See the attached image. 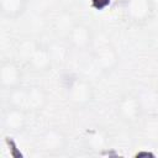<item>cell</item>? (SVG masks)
I'll use <instances>...</instances> for the list:
<instances>
[{"label":"cell","mask_w":158,"mask_h":158,"mask_svg":"<svg viewBox=\"0 0 158 158\" xmlns=\"http://www.w3.org/2000/svg\"><path fill=\"white\" fill-rule=\"evenodd\" d=\"M26 57H27L30 64L36 70H46L52 60L49 51L47 48L38 47V46H31Z\"/></svg>","instance_id":"5b68a950"},{"label":"cell","mask_w":158,"mask_h":158,"mask_svg":"<svg viewBox=\"0 0 158 158\" xmlns=\"http://www.w3.org/2000/svg\"><path fill=\"white\" fill-rule=\"evenodd\" d=\"M68 98L72 102L77 105L86 104L91 98V88L90 85L80 79H75L68 89Z\"/></svg>","instance_id":"277c9868"},{"label":"cell","mask_w":158,"mask_h":158,"mask_svg":"<svg viewBox=\"0 0 158 158\" xmlns=\"http://www.w3.org/2000/svg\"><path fill=\"white\" fill-rule=\"evenodd\" d=\"M63 136L60 132H58L57 130H48L43 137H42V143H43V147L46 149H49V151H54V149H58L59 147H62L63 144Z\"/></svg>","instance_id":"30bf717a"},{"label":"cell","mask_w":158,"mask_h":158,"mask_svg":"<svg viewBox=\"0 0 158 158\" xmlns=\"http://www.w3.org/2000/svg\"><path fill=\"white\" fill-rule=\"evenodd\" d=\"M152 10V0H123L122 2L123 16L133 23L146 22L151 16Z\"/></svg>","instance_id":"6da1fadb"},{"label":"cell","mask_w":158,"mask_h":158,"mask_svg":"<svg viewBox=\"0 0 158 158\" xmlns=\"http://www.w3.org/2000/svg\"><path fill=\"white\" fill-rule=\"evenodd\" d=\"M139 110H141V105L139 101L135 98V96H126L123 98L118 106H117V112L118 115L127 121H133L137 118V116L139 115Z\"/></svg>","instance_id":"52a82bcc"},{"label":"cell","mask_w":158,"mask_h":158,"mask_svg":"<svg viewBox=\"0 0 158 158\" xmlns=\"http://www.w3.org/2000/svg\"><path fill=\"white\" fill-rule=\"evenodd\" d=\"M27 6V0H0V11L4 17L17 19Z\"/></svg>","instance_id":"ba28073f"},{"label":"cell","mask_w":158,"mask_h":158,"mask_svg":"<svg viewBox=\"0 0 158 158\" xmlns=\"http://www.w3.org/2000/svg\"><path fill=\"white\" fill-rule=\"evenodd\" d=\"M21 69L17 63L11 60H5L0 67V84L2 88L12 90L20 86L21 83Z\"/></svg>","instance_id":"7a4b0ae2"},{"label":"cell","mask_w":158,"mask_h":158,"mask_svg":"<svg viewBox=\"0 0 158 158\" xmlns=\"http://www.w3.org/2000/svg\"><path fill=\"white\" fill-rule=\"evenodd\" d=\"M46 102V95L43 90L38 86H32L26 89V101H25V110L30 109L32 111L40 110Z\"/></svg>","instance_id":"9c48e42d"},{"label":"cell","mask_w":158,"mask_h":158,"mask_svg":"<svg viewBox=\"0 0 158 158\" xmlns=\"http://www.w3.org/2000/svg\"><path fill=\"white\" fill-rule=\"evenodd\" d=\"M68 38H69V43L74 48L83 49L90 44V41H91L90 30L86 26L78 23V25L73 26L72 30L69 31Z\"/></svg>","instance_id":"8992f818"},{"label":"cell","mask_w":158,"mask_h":158,"mask_svg":"<svg viewBox=\"0 0 158 158\" xmlns=\"http://www.w3.org/2000/svg\"><path fill=\"white\" fill-rule=\"evenodd\" d=\"M2 123L10 131H21L26 123V110L17 106H10L2 115Z\"/></svg>","instance_id":"3957f363"},{"label":"cell","mask_w":158,"mask_h":158,"mask_svg":"<svg viewBox=\"0 0 158 158\" xmlns=\"http://www.w3.org/2000/svg\"><path fill=\"white\" fill-rule=\"evenodd\" d=\"M109 2H110V0H91L93 6H94L95 9H98V10L104 9Z\"/></svg>","instance_id":"8fae6325"}]
</instances>
